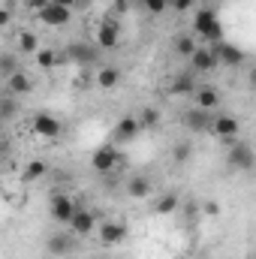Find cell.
I'll return each instance as SVG.
<instances>
[{
  "instance_id": "74e56055",
  "label": "cell",
  "mask_w": 256,
  "mask_h": 259,
  "mask_svg": "<svg viewBox=\"0 0 256 259\" xmlns=\"http://www.w3.org/2000/svg\"><path fill=\"white\" fill-rule=\"evenodd\" d=\"M193 3H199V0H193Z\"/></svg>"
},
{
  "instance_id": "4316f807",
  "label": "cell",
  "mask_w": 256,
  "mask_h": 259,
  "mask_svg": "<svg viewBox=\"0 0 256 259\" xmlns=\"http://www.w3.org/2000/svg\"><path fill=\"white\" fill-rule=\"evenodd\" d=\"M172 91H175V94H193V91H196V81H193L190 75H178L175 84H172Z\"/></svg>"
},
{
  "instance_id": "3957f363",
  "label": "cell",
  "mask_w": 256,
  "mask_h": 259,
  "mask_svg": "<svg viewBox=\"0 0 256 259\" xmlns=\"http://www.w3.org/2000/svg\"><path fill=\"white\" fill-rule=\"evenodd\" d=\"M211 112H205V109H199V106H190V109H184L181 112V127L190 130V133H208L211 130Z\"/></svg>"
},
{
  "instance_id": "277c9868",
  "label": "cell",
  "mask_w": 256,
  "mask_h": 259,
  "mask_svg": "<svg viewBox=\"0 0 256 259\" xmlns=\"http://www.w3.org/2000/svg\"><path fill=\"white\" fill-rule=\"evenodd\" d=\"M36 15H39V24H46V27H66L72 21V9H64L58 3H46Z\"/></svg>"
},
{
  "instance_id": "d6a6232c",
  "label": "cell",
  "mask_w": 256,
  "mask_h": 259,
  "mask_svg": "<svg viewBox=\"0 0 256 259\" xmlns=\"http://www.w3.org/2000/svg\"><path fill=\"white\" fill-rule=\"evenodd\" d=\"M169 3H172L175 9H181V12H184V9H190V6H193V0H169Z\"/></svg>"
},
{
  "instance_id": "836d02e7",
  "label": "cell",
  "mask_w": 256,
  "mask_h": 259,
  "mask_svg": "<svg viewBox=\"0 0 256 259\" xmlns=\"http://www.w3.org/2000/svg\"><path fill=\"white\" fill-rule=\"evenodd\" d=\"M49 3H58V6H64V9H75V0H49Z\"/></svg>"
},
{
  "instance_id": "1f68e13d",
  "label": "cell",
  "mask_w": 256,
  "mask_h": 259,
  "mask_svg": "<svg viewBox=\"0 0 256 259\" xmlns=\"http://www.w3.org/2000/svg\"><path fill=\"white\" fill-rule=\"evenodd\" d=\"M9 21H12V12L0 6V30H3V27H9Z\"/></svg>"
},
{
  "instance_id": "d4e9b609",
  "label": "cell",
  "mask_w": 256,
  "mask_h": 259,
  "mask_svg": "<svg viewBox=\"0 0 256 259\" xmlns=\"http://www.w3.org/2000/svg\"><path fill=\"white\" fill-rule=\"evenodd\" d=\"M175 52H178L181 58H190L193 52H196V39H193L190 33H181V36L175 39Z\"/></svg>"
},
{
  "instance_id": "9a60e30c",
  "label": "cell",
  "mask_w": 256,
  "mask_h": 259,
  "mask_svg": "<svg viewBox=\"0 0 256 259\" xmlns=\"http://www.w3.org/2000/svg\"><path fill=\"white\" fill-rule=\"evenodd\" d=\"M139 121L133 118V115H127V118H121L118 124H115V130H112V136H115V142L118 145H124V142H133L136 136H139Z\"/></svg>"
},
{
  "instance_id": "8fae6325",
  "label": "cell",
  "mask_w": 256,
  "mask_h": 259,
  "mask_svg": "<svg viewBox=\"0 0 256 259\" xmlns=\"http://www.w3.org/2000/svg\"><path fill=\"white\" fill-rule=\"evenodd\" d=\"M97 232H100V241L103 244H121L127 238V226L121 220H106V223H97Z\"/></svg>"
},
{
  "instance_id": "5bb4252c",
  "label": "cell",
  "mask_w": 256,
  "mask_h": 259,
  "mask_svg": "<svg viewBox=\"0 0 256 259\" xmlns=\"http://www.w3.org/2000/svg\"><path fill=\"white\" fill-rule=\"evenodd\" d=\"M214 52H217V61L226 66H241L244 64V49L232 46V42H214Z\"/></svg>"
},
{
  "instance_id": "cb8c5ba5",
  "label": "cell",
  "mask_w": 256,
  "mask_h": 259,
  "mask_svg": "<svg viewBox=\"0 0 256 259\" xmlns=\"http://www.w3.org/2000/svg\"><path fill=\"white\" fill-rule=\"evenodd\" d=\"M66 58H69V61H78V64H91V61H94V52H91L88 46H69V49H66Z\"/></svg>"
},
{
  "instance_id": "2e32d148",
  "label": "cell",
  "mask_w": 256,
  "mask_h": 259,
  "mask_svg": "<svg viewBox=\"0 0 256 259\" xmlns=\"http://www.w3.org/2000/svg\"><path fill=\"white\" fill-rule=\"evenodd\" d=\"M15 49H18V55H36V52H39V33H33V30H18V33H15Z\"/></svg>"
},
{
  "instance_id": "484cf974",
  "label": "cell",
  "mask_w": 256,
  "mask_h": 259,
  "mask_svg": "<svg viewBox=\"0 0 256 259\" xmlns=\"http://www.w3.org/2000/svg\"><path fill=\"white\" fill-rule=\"evenodd\" d=\"M12 72H18V58L15 55H0V75L9 78Z\"/></svg>"
},
{
  "instance_id": "7402d4cb",
  "label": "cell",
  "mask_w": 256,
  "mask_h": 259,
  "mask_svg": "<svg viewBox=\"0 0 256 259\" xmlns=\"http://www.w3.org/2000/svg\"><path fill=\"white\" fill-rule=\"evenodd\" d=\"M33 58H36L39 69H52V66H58V61H61V55H58L55 49H42V46H39V52H36Z\"/></svg>"
},
{
  "instance_id": "7a4b0ae2",
  "label": "cell",
  "mask_w": 256,
  "mask_h": 259,
  "mask_svg": "<svg viewBox=\"0 0 256 259\" xmlns=\"http://www.w3.org/2000/svg\"><path fill=\"white\" fill-rule=\"evenodd\" d=\"M118 163H121V151L115 145H103L91 154V169L100 172V175H112L118 169Z\"/></svg>"
},
{
  "instance_id": "83f0119b",
  "label": "cell",
  "mask_w": 256,
  "mask_h": 259,
  "mask_svg": "<svg viewBox=\"0 0 256 259\" xmlns=\"http://www.w3.org/2000/svg\"><path fill=\"white\" fill-rule=\"evenodd\" d=\"M136 121H139V127H157L160 124V112L157 109H145Z\"/></svg>"
},
{
  "instance_id": "f546056e",
  "label": "cell",
  "mask_w": 256,
  "mask_h": 259,
  "mask_svg": "<svg viewBox=\"0 0 256 259\" xmlns=\"http://www.w3.org/2000/svg\"><path fill=\"white\" fill-rule=\"evenodd\" d=\"M175 160H190V145H175Z\"/></svg>"
},
{
  "instance_id": "30bf717a",
  "label": "cell",
  "mask_w": 256,
  "mask_h": 259,
  "mask_svg": "<svg viewBox=\"0 0 256 259\" xmlns=\"http://www.w3.org/2000/svg\"><path fill=\"white\" fill-rule=\"evenodd\" d=\"M118 42H121V24L112 21V18H106V21L97 27V46L109 52V49H118Z\"/></svg>"
},
{
  "instance_id": "ffe728a7",
  "label": "cell",
  "mask_w": 256,
  "mask_h": 259,
  "mask_svg": "<svg viewBox=\"0 0 256 259\" xmlns=\"http://www.w3.org/2000/svg\"><path fill=\"white\" fill-rule=\"evenodd\" d=\"M127 193L136 196V199H148V196H151V181H148L145 175H133L127 181Z\"/></svg>"
},
{
  "instance_id": "5b68a950",
  "label": "cell",
  "mask_w": 256,
  "mask_h": 259,
  "mask_svg": "<svg viewBox=\"0 0 256 259\" xmlns=\"http://www.w3.org/2000/svg\"><path fill=\"white\" fill-rule=\"evenodd\" d=\"M208 133H214L217 139L232 142V139L241 133V121H238L235 115H217V118H211V130H208Z\"/></svg>"
},
{
  "instance_id": "8992f818",
  "label": "cell",
  "mask_w": 256,
  "mask_h": 259,
  "mask_svg": "<svg viewBox=\"0 0 256 259\" xmlns=\"http://www.w3.org/2000/svg\"><path fill=\"white\" fill-rule=\"evenodd\" d=\"M94 229H97V214L88 211V208H75V214H72V220H69V232H72L75 238H84V235H91Z\"/></svg>"
},
{
  "instance_id": "e575fe53",
  "label": "cell",
  "mask_w": 256,
  "mask_h": 259,
  "mask_svg": "<svg viewBox=\"0 0 256 259\" xmlns=\"http://www.w3.org/2000/svg\"><path fill=\"white\" fill-rule=\"evenodd\" d=\"M127 3L130 0H118V3H115V12H127Z\"/></svg>"
},
{
  "instance_id": "4dcf8cb0",
  "label": "cell",
  "mask_w": 256,
  "mask_h": 259,
  "mask_svg": "<svg viewBox=\"0 0 256 259\" xmlns=\"http://www.w3.org/2000/svg\"><path fill=\"white\" fill-rule=\"evenodd\" d=\"M202 211H205V214H211V217H214V214H220V205H217V202H214V199H208V202H205V205H202Z\"/></svg>"
},
{
  "instance_id": "8d00e7d4",
  "label": "cell",
  "mask_w": 256,
  "mask_h": 259,
  "mask_svg": "<svg viewBox=\"0 0 256 259\" xmlns=\"http://www.w3.org/2000/svg\"><path fill=\"white\" fill-rule=\"evenodd\" d=\"M88 3H91V0H75V6H88Z\"/></svg>"
},
{
  "instance_id": "9c48e42d",
  "label": "cell",
  "mask_w": 256,
  "mask_h": 259,
  "mask_svg": "<svg viewBox=\"0 0 256 259\" xmlns=\"http://www.w3.org/2000/svg\"><path fill=\"white\" fill-rule=\"evenodd\" d=\"M75 199L72 196H55L52 199V220L55 223H61V226H69V220H72V214H75Z\"/></svg>"
},
{
  "instance_id": "603a6c76",
  "label": "cell",
  "mask_w": 256,
  "mask_h": 259,
  "mask_svg": "<svg viewBox=\"0 0 256 259\" xmlns=\"http://www.w3.org/2000/svg\"><path fill=\"white\" fill-rule=\"evenodd\" d=\"M154 211H157V214H172V211H178V196L163 193L157 202H154Z\"/></svg>"
},
{
  "instance_id": "52a82bcc",
  "label": "cell",
  "mask_w": 256,
  "mask_h": 259,
  "mask_svg": "<svg viewBox=\"0 0 256 259\" xmlns=\"http://www.w3.org/2000/svg\"><path fill=\"white\" fill-rule=\"evenodd\" d=\"M190 66L196 72H211V69H217L220 61H217L214 46H196V52L190 55Z\"/></svg>"
},
{
  "instance_id": "d6986e66",
  "label": "cell",
  "mask_w": 256,
  "mask_h": 259,
  "mask_svg": "<svg viewBox=\"0 0 256 259\" xmlns=\"http://www.w3.org/2000/svg\"><path fill=\"white\" fill-rule=\"evenodd\" d=\"M72 232H55L52 238H49V253H55V256H64L72 250Z\"/></svg>"
},
{
  "instance_id": "e0dca14e",
  "label": "cell",
  "mask_w": 256,
  "mask_h": 259,
  "mask_svg": "<svg viewBox=\"0 0 256 259\" xmlns=\"http://www.w3.org/2000/svg\"><path fill=\"white\" fill-rule=\"evenodd\" d=\"M94 84H97L100 91H112V88H118V84H121V69H118V66H103V69L94 75Z\"/></svg>"
},
{
  "instance_id": "6da1fadb",
  "label": "cell",
  "mask_w": 256,
  "mask_h": 259,
  "mask_svg": "<svg viewBox=\"0 0 256 259\" xmlns=\"http://www.w3.org/2000/svg\"><path fill=\"white\" fill-rule=\"evenodd\" d=\"M193 33H199L205 42H220V36H223V27H220V21H217V12L214 9H199L196 15H193Z\"/></svg>"
},
{
  "instance_id": "ac0fdd59",
  "label": "cell",
  "mask_w": 256,
  "mask_h": 259,
  "mask_svg": "<svg viewBox=\"0 0 256 259\" xmlns=\"http://www.w3.org/2000/svg\"><path fill=\"white\" fill-rule=\"evenodd\" d=\"M6 88H9V94L12 97H24V94H30L33 91V81H30V75L27 72H12L9 78H6Z\"/></svg>"
},
{
  "instance_id": "d590c367",
  "label": "cell",
  "mask_w": 256,
  "mask_h": 259,
  "mask_svg": "<svg viewBox=\"0 0 256 259\" xmlns=\"http://www.w3.org/2000/svg\"><path fill=\"white\" fill-rule=\"evenodd\" d=\"M46 3H49V0H30V6H33V9H36V12H39V9H42V6H46Z\"/></svg>"
},
{
  "instance_id": "ba28073f",
  "label": "cell",
  "mask_w": 256,
  "mask_h": 259,
  "mask_svg": "<svg viewBox=\"0 0 256 259\" xmlns=\"http://www.w3.org/2000/svg\"><path fill=\"white\" fill-rule=\"evenodd\" d=\"M33 133H36L39 139H58V136L64 133V124H61L55 115H49V112H39V115L33 118Z\"/></svg>"
},
{
  "instance_id": "44dd1931",
  "label": "cell",
  "mask_w": 256,
  "mask_h": 259,
  "mask_svg": "<svg viewBox=\"0 0 256 259\" xmlns=\"http://www.w3.org/2000/svg\"><path fill=\"white\" fill-rule=\"evenodd\" d=\"M46 172H49V166H46L42 160H30V163L24 166V172H21V181H24V184H33V181H39Z\"/></svg>"
},
{
  "instance_id": "4fadbf2b",
  "label": "cell",
  "mask_w": 256,
  "mask_h": 259,
  "mask_svg": "<svg viewBox=\"0 0 256 259\" xmlns=\"http://www.w3.org/2000/svg\"><path fill=\"white\" fill-rule=\"evenodd\" d=\"M193 100H196V106H199V109L214 112V109L220 106V91H217V88H211V84H196Z\"/></svg>"
},
{
  "instance_id": "f1b7e54d",
  "label": "cell",
  "mask_w": 256,
  "mask_h": 259,
  "mask_svg": "<svg viewBox=\"0 0 256 259\" xmlns=\"http://www.w3.org/2000/svg\"><path fill=\"white\" fill-rule=\"evenodd\" d=\"M142 3H145V9H148V12H154V15H160V12L169 6V0H142Z\"/></svg>"
},
{
  "instance_id": "7c38bea8",
  "label": "cell",
  "mask_w": 256,
  "mask_h": 259,
  "mask_svg": "<svg viewBox=\"0 0 256 259\" xmlns=\"http://www.w3.org/2000/svg\"><path fill=\"white\" fill-rule=\"evenodd\" d=\"M229 166L238 169V172H250L253 169V151H250V145H244V142L232 145L229 148Z\"/></svg>"
}]
</instances>
